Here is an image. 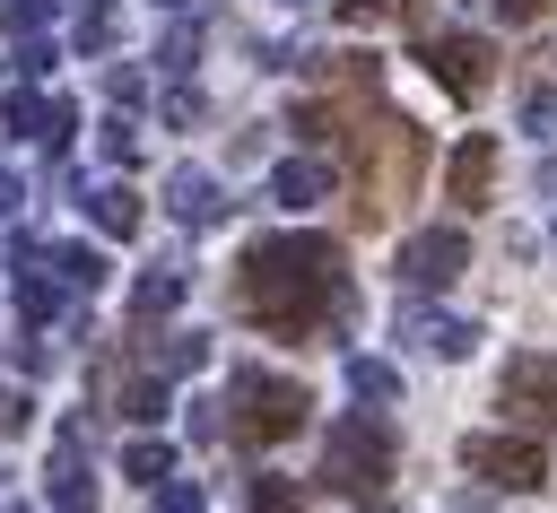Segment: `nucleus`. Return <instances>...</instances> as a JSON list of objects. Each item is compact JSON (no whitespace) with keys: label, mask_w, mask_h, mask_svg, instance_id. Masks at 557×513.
<instances>
[{"label":"nucleus","mask_w":557,"mask_h":513,"mask_svg":"<svg viewBox=\"0 0 557 513\" xmlns=\"http://www.w3.org/2000/svg\"><path fill=\"white\" fill-rule=\"evenodd\" d=\"M165 209H174L183 226H218L226 200H218V183H209L200 165H174V174H165Z\"/></svg>","instance_id":"12"},{"label":"nucleus","mask_w":557,"mask_h":513,"mask_svg":"<svg viewBox=\"0 0 557 513\" xmlns=\"http://www.w3.org/2000/svg\"><path fill=\"white\" fill-rule=\"evenodd\" d=\"M470 513H479V504H470Z\"/></svg>","instance_id":"30"},{"label":"nucleus","mask_w":557,"mask_h":513,"mask_svg":"<svg viewBox=\"0 0 557 513\" xmlns=\"http://www.w3.org/2000/svg\"><path fill=\"white\" fill-rule=\"evenodd\" d=\"M348 391L374 400V409H392V400H400V365H383V356H348Z\"/></svg>","instance_id":"15"},{"label":"nucleus","mask_w":557,"mask_h":513,"mask_svg":"<svg viewBox=\"0 0 557 513\" xmlns=\"http://www.w3.org/2000/svg\"><path fill=\"white\" fill-rule=\"evenodd\" d=\"M104 157H113V165H131V157H139V130H131V122H122V113H113V122H104Z\"/></svg>","instance_id":"26"},{"label":"nucleus","mask_w":557,"mask_h":513,"mask_svg":"<svg viewBox=\"0 0 557 513\" xmlns=\"http://www.w3.org/2000/svg\"><path fill=\"white\" fill-rule=\"evenodd\" d=\"M17 304H26V322H52V313H61V287H44V278L26 270V278H17Z\"/></svg>","instance_id":"24"},{"label":"nucleus","mask_w":557,"mask_h":513,"mask_svg":"<svg viewBox=\"0 0 557 513\" xmlns=\"http://www.w3.org/2000/svg\"><path fill=\"white\" fill-rule=\"evenodd\" d=\"M461 470L487 478V487H505V496H531V487H548V443L540 435H470Z\"/></svg>","instance_id":"4"},{"label":"nucleus","mask_w":557,"mask_h":513,"mask_svg":"<svg viewBox=\"0 0 557 513\" xmlns=\"http://www.w3.org/2000/svg\"><path fill=\"white\" fill-rule=\"evenodd\" d=\"M461 270H470V235H461V226H418V235L400 243V287H418V296H426V287H453Z\"/></svg>","instance_id":"7"},{"label":"nucleus","mask_w":557,"mask_h":513,"mask_svg":"<svg viewBox=\"0 0 557 513\" xmlns=\"http://www.w3.org/2000/svg\"><path fill=\"white\" fill-rule=\"evenodd\" d=\"M87 217H96L104 235H131V226H139V191H131V183H96V191H87Z\"/></svg>","instance_id":"13"},{"label":"nucleus","mask_w":557,"mask_h":513,"mask_svg":"<svg viewBox=\"0 0 557 513\" xmlns=\"http://www.w3.org/2000/svg\"><path fill=\"white\" fill-rule=\"evenodd\" d=\"M235 304L270 330V339H313L331 313H348V261L331 235H261L244 252Z\"/></svg>","instance_id":"1"},{"label":"nucleus","mask_w":557,"mask_h":513,"mask_svg":"<svg viewBox=\"0 0 557 513\" xmlns=\"http://www.w3.org/2000/svg\"><path fill=\"white\" fill-rule=\"evenodd\" d=\"M35 122H44V96H35V87H17V96H9V130H26V139H35Z\"/></svg>","instance_id":"25"},{"label":"nucleus","mask_w":557,"mask_h":513,"mask_svg":"<svg viewBox=\"0 0 557 513\" xmlns=\"http://www.w3.org/2000/svg\"><path fill=\"white\" fill-rule=\"evenodd\" d=\"M183 287H191V278H183L174 261H157V270L139 278V296H131V304H139V322H157V313H174V304H183Z\"/></svg>","instance_id":"14"},{"label":"nucleus","mask_w":557,"mask_h":513,"mask_svg":"<svg viewBox=\"0 0 557 513\" xmlns=\"http://www.w3.org/2000/svg\"><path fill=\"white\" fill-rule=\"evenodd\" d=\"M226 435H244V443H287L305 417H313V400H305V383H287V374H261V365H244L235 383H226Z\"/></svg>","instance_id":"3"},{"label":"nucleus","mask_w":557,"mask_h":513,"mask_svg":"<svg viewBox=\"0 0 557 513\" xmlns=\"http://www.w3.org/2000/svg\"><path fill=\"white\" fill-rule=\"evenodd\" d=\"M157 61H165V70H191V61H200V26H165Z\"/></svg>","instance_id":"23"},{"label":"nucleus","mask_w":557,"mask_h":513,"mask_svg":"<svg viewBox=\"0 0 557 513\" xmlns=\"http://www.w3.org/2000/svg\"><path fill=\"white\" fill-rule=\"evenodd\" d=\"M26 417H35V400L9 383V391H0V435H26Z\"/></svg>","instance_id":"27"},{"label":"nucleus","mask_w":557,"mask_h":513,"mask_svg":"<svg viewBox=\"0 0 557 513\" xmlns=\"http://www.w3.org/2000/svg\"><path fill=\"white\" fill-rule=\"evenodd\" d=\"M122 417H131V426H157V417H165V374L139 365V374L122 383Z\"/></svg>","instance_id":"17"},{"label":"nucleus","mask_w":557,"mask_h":513,"mask_svg":"<svg viewBox=\"0 0 557 513\" xmlns=\"http://www.w3.org/2000/svg\"><path fill=\"white\" fill-rule=\"evenodd\" d=\"M522 130L531 139H557V87H531L522 96Z\"/></svg>","instance_id":"20"},{"label":"nucleus","mask_w":557,"mask_h":513,"mask_svg":"<svg viewBox=\"0 0 557 513\" xmlns=\"http://www.w3.org/2000/svg\"><path fill=\"white\" fill-rule=\"evenodd\" d=\"M165 9H200V0H165Z\"/></svg>","instance_id":"29"},{"label":"nucleus","mask_w":557,"mask_h":513,"mask_svg":"<svg viewBox=\"0 0 557 513\" xmlns=\"http://www.w3.org/2000/svg\"><path fill=\"white\" fill-rule=\"evenodd\" d=\"M496 9H505V17H513V26H531V17H548V9H557V0H496Z\"/></svg>","instance_id":"28"},{"label":"nucleus","mask_w":557,"mask_h":513,"mask_svg":"<svg viewBox=\"0 0 557 513\" xmlns=\"http://www.w3.org/2000/svg\"><path fill=\"white\" fill-rule=\"evenodd\" d=\"M444 191H453L461 209H487V191H496V139H487V130H470V139L453 148V165H444Z\"/></svg>","instance_id":"9"},{"label":"nucleus","mask_w":557,"mask_h":513,"mask_svg":"<svg viewBox=\"0 0 557 513\" xmlns=\"http://www.w3.org/2000/svg\"><path fill=\"white\" fill-rule=\"evenodd\" d=\"M392 478H400V443H392V426L366 417V409H357V417H331V435H322V487L348 496V504H383Z\"/></svg>","instance_id":"2"},{"label":"nucleus","mask_w":557,"mask_h":513,"mask_svg":"<svg viewBox=\"0 0 557 513\" xmlns=\"http://www.w3.org/2000/svg\"><path fill=\"white\" fill-rule=\"evenodd\" d=\"M270 200H278V209H313V200H331V165H322V157H287V165H270Z\"/></svg>","instance_id":"11"},{"label":"nucleus","mask_w":557,"mask_h":513,"mask_svg":"<svg viewBox=\"0 0 557 513\" xmlns=\"http://www.w3.org/2000/svg\"><path fill=\"white\" fill-rule=\"evenodd\" d=\"M331 9H339L348 26H383V17H409L418 0H331Z\"/></svg>","instance_id":"22"},{"label":"nucleus","mask_w":557,"mask_h":513,"mask_svg":"<svg viewBox=\"0 0 557 513\" xmlns=\"http://www.w3.org/2000/svg\"><path fill=\"white\" fill-rule=\"evenodd\" d=\"M52 270H61V287H78V296H87V287H104V261H96L87 243H61V261H52Z\"/></svg>","instance_id":"19"},{"label":"nucleus","mask_w":557,"mask_h":513,"mask_svg":"<svg viewBox=\"0 0 557 513\" xmlns=\"http://www.w3.org/2000/svg\"><path fill=\"white\" fill-rule=\"evenodd\" d=\"M496 409L522 417L531 435L557 426V348H522V356L505 365V383H496Z\"/></svg>","instance_id":"5"},{"label":"nucleus","mask_w":557,"mask_h":513,"mask_svg":"<svg viewBox=\"0 0 557 513\" xmlns=\"http://www.w3.org/2000/svg\"><path fill=\"white\" fill-rule=\"evenodd\" d=\"M400 339H418L426 356H470V348H479V322H461V313H426V304H409V313H400Z\"/></svg>","instance_id":"10"},{"label":"nucleus","mask_w":557,"mask_h":513,"mask_svg":"<svg viewBox=\"0 0 557 513\" xmlns=\"http://www.w3.org/2000/svg\"><path fill=\"white\" fill-rule=\"evenodd\" d=\"M165 470H174V452H165V443H148V435H139V443H122V478H139V487H157Z\"/></svg>","instance_id":"18"},{"label":"nucleus","mask_w":557,"mask_h":513,"mask_svg":"<svg viewBox=\"0 0 557 513\" xmlns=\"http://www.w3.org/2000/svg\"><path fill=\"white\" fill-rule=\"evenodd\" d=\"M418 61H426V78H435L444 96H461V104L487 96V78H496V43H487V35H426Z\"/></svg>","instance_id":"6"},{"label":"nucleus","mask_w":557,"mask_h":513,"mask_svg":"<svg viewBox=\"0 0 557 513\" xmlns=\"http://www.w3.org/2000/svg\"><path fill=\"white\" fill-rule=\"evenodd\" d=\"M87 417L61 435V452H52V470H44V496H52V513H96V470H87Z\"/></svg>","instance_id":"8"},{"label":"nucleus","mask_w":557,"mask_h":513,"mask_svg":"<svg viewBox=\"0 0 557 513\" xmlns=\"http://www.w3.org/2000/svg\"><path fill=\"white\" fill-rule=\"evenodd\" d=\"M209 365V339L200 330H165V348L148 356V374H200Z\"/></svg>","instance_id":"16"},{"label":"nucleus","mask_w":557,"mask_h":513,"mask_svg":"<svg viewBox=\"0 0 557 513\" xmlns=\"http://www.w3.org/2000/svg\"><path fill=\"white\" fill-rule=\"evenodd\" d=\"M157 513H209L200 478H157Z\"/></svg>","instance_id":"21"}]
</instances>
